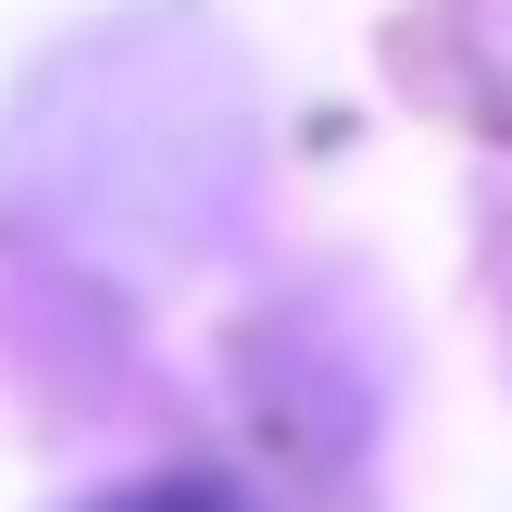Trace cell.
Instances as JSON below:
<instances>
[{"mask_svg": "<svg viewBox=\"0 0 512 512\" xmlns=\"http://www.w3.org/2000/svg\"><path fill=\"white\" fill-rule=\"evenodd\" d=\"M88 512H250V500L225 488V475H138V488H113Z\"/></svg>", "mask_w": 512, "mask_h": 512, "instance_id": "1", "label": "cell"}]
</instances>
